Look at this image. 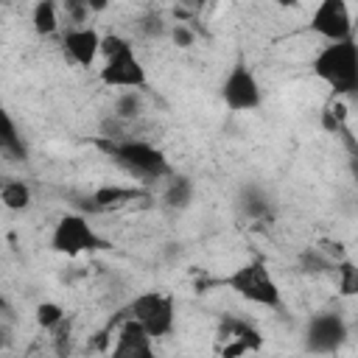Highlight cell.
<instances>
[{
  "instance_id": "1",
  "label": "cell",
  "mask_w": 358,
  "mask_h": 358,
  "mask_svg": "<svg viewBox=\"0 0 358 358\" xmlns=\"http://www.w3.org/2000/svg\"><path fill=\"white\" fill-rule=\"evenodd\" d=\"M310 73L336 95L350 98L358 90V45L355 36L324 42L310 59Z\"/></svg>"
},
{
  "instance_id": "2",
  "label": "cell",
  "mask_w": 358,
  "mask_h": 358,
  "mask_svg": "<svg viewBox=\"0 0 358 358\" xmlns=\"http://www.w3.org/2000/svg\"><path fill=\"white\" fill-rule=\"evenodd\" d=\"M215 285L232 291L235 296H241V299H246L257 308L282 310V288L274 280V274H271V268L263 257H252V260L235 266L229 274L218 277Z\"/></svg>"
},
{
  "instance_id": "3",
  "label": "cell",
  "mask_w": 358,
  "mask_h": 358,
  "mask_svg": "<svg viewBox=\"0 0 358 358\" xmlns=\"http://www.w3.org/2000/svg\"><path fill=\"white\" fill-rule=\"evenodd\" d=\"M106 157H112L117 165H123L129 173H134L140 182H162L168 173H173L168 157L151 145L148 140L143 137H123V140H106V137H98L95 140Z\"/></svg>"
},
{
  "instance_id": "4",
  "label": "cell",
  "mask_w": 358,
  "mask_h": 358,
  "mask_svg": "<svg viewBox=\"0 0 358 358\" xmlns=\"http://www.w3.org/2000/svg\"><path fill=\"white\" fill-rule=\"evenodd\" d=\"M48 243H50V252H56L62 257H81V255L103 252L112 246L106 238L98 235V229L90 224V218L84 213H64L53 224Z\"/></svg>"
},
{
  "instance_id": "5",
  "label": "cell",
  "mask_w": 358,
  "mask_h": 358,
  "mask_svg": "<svg viewBox=\"0 0 358 358\" xmlns=\"http://www.w3.org/2000/svg\"><path fill=\"white\" fill-rule=\"evenodd\" d=\"M123 313L131 316V319H137L154 336V341L173 336V327H176V302L165 291H143V294L131 296L129 305L123 308Z\"/></svg>"
},
{
  "instance_id": "6",
  "label": "cell",
  "mask_w": 358,
  "mask_h": 358,
  "mask_svg": "<svg viewBox=\"0 0 358 358\" xmlns=\"http://www.w3.org/2000/svg\"><path fill=\"white\" fill-rule=\"evenodd\" d=\"M218 95H221V103L229 112H255L263 103V87H260L255 70L243 59H238L227 70V76L221 78Z\"/></svg>"
},
{
  "instance_id": "7",
  "label": "cell",
  "mask_w": 358,
  "mask_h": 358,
  "mask_svg": "<svg viewBox=\"0 0 358 358\" xmlns=\"http://www.w3.org/2000/svg\"><path fill=\"white\" fill-rule=\"evenodd\" d=\"M98 81L109 90H145L148 73H145V64L140 62L134 45L103 56V64L98 67Z\"/></svg>"
},
{
  "instance_id": "8",
  "label": "cell",
  "mask_w": 358,
  "mask_h": 358,
  "mask_svg": "<svg viewBox=\"0 0 358 358\" xmlns=\"http://www.w3.org/2000/svg\"><path fill=\"white\" fill-rule=\"evenodd\" d=\"M310 34L322 36L324 42H338L352 36V14L347 0H319L308 20Z\"/></svg>"
},
{
  "instance_id": "9",
  "label": "cell",
  "mask_w": 358,
  "mask_h": 358,
  "mask_svg": "<svg viewBox=\"0 0 358 358\" xmlns=\"http://www.w3.org/2000/svg\"><path fill=\"white\" fill-rule=\"evenodd\" d=\"M347 322L341 313H333V310H322V313H313L308 319V327H305V347L310 352H322V355H330L336 352L344 341H347Z\"/></svg>"
},
{
  "instance_id": "10",
  "label": "cell",
  "mask_w": 358,
  "mask_h": 358,
  "mask_svg": "<svg viewBox=\"0 0 358 358\" xmlns=\"http://www.w3.org/2000/svg\"><path fill=\"white\" fill-rule=\"evenodd\" d=\"M115 324V344L109 347L112 358H154V336L131 316L120 310Z\"/></svg>"
},
{
  "instance_id": "11",
  "label": "cell",
  "mask_w": 358,
  "mask_h": 358,
  "mask_svg": "<svg viewBox=\"0 0 358 358\" xmlns=\"http://www.w3.org/2000/svg\"><path fill=\"white\" fill-rule=\"evenodd\" d=\"M62 56L70 64L81 67V70L92 67L98 62V56H101V34L92 25H73V28H67L62 34Z\"/></svg>"
},
{
  "instance_id": "12",
  "label": "cell",
  "mask_w": 358,
  "mask_h": 358,
  "mask_svg": "<svg viewBox=\"0 0 358 358\" xmlns=\"http://www.w3.org/2000/svg\"><path fill=\"white\" fill-rule=\"evenodd\" d=\"M218 341H221L218 352L224 358L257 352L263 347V336L255 330V324L246 319H238V316H224V322L218 324Z\"/></svg>"
},
{
  "instance_id": "13",
  "label": "cell",
  "mask_w": 358,
  "mask_h": 358,
  "mask_svg": "<svg viewBox=\"0 0 358 358\" xmlns=\"http://www.w3.org/2000/svg\"><path fill=\"white\" fill-rule=\"evenodd\" d=\"M145 199H151V193L143 185H101L90 193L87 207L92 213H115V210H123Z\"/></svg>"
},
{
  "instance_id": "14",
  "label": "cell",
  "mask_w": 358,
  "mask_h": 358,
  "mask_svg": "<svg viewBox=\"0 0 358 358\" xmlns=\"http://www.w3.org/2000/svg\"><path fill=\"white\" fill-rule=\"evenodd\" d=\"M162 204L171 207V210H187L190 201H193V193H196V185L190 176H179V173H168L162 179Z\"/></svg>"
},
{
  "instance_id": "15",
  "label": "cell",
  "mask_w": 358,
  "mask_h": 358,
  "mask_svg": "<svg viewBox=\"0 0 358 358\" xmlns=\"http://www.w3.org/2000/svg\"><path fill=\"white\" fill-rule=\"evenodd\" d=\"M0 154L8 159H25L28 157V145H25L14 117L3 106V101H0Z\"/></svg>"
},
{
  "instance_id": "16",
  "label": "cell",
  "mask_w": 358,
  "mask_h": 358,
  "mask_svg": "<svg viewBox=\"0 0 358 358\" xmlns=\"http://www.w3.org/2000/svg\"><path fill=\"white\" fill-rule=\"evenodd\" d=\"M62 25L59 3L56 0H36L31 8V28L36 36H53Z\"/></svg>"
},
{
  "instance_id": "17",
  "label": "cell",
  "mask_w": 358,
  "mask_h": 358,
  "mask_svg": "<svg viewBox=\"0 0 358 358\" xmlns=\"http://www.w3.org/2000/svg\"><path fill=\"white\" fill-rule=\"evenodd\" d=\"M0 204L11 213H25L34 204V190L22 179H8L0 185Z\"/></svg>"
},
{
  "instance_id": "18",
  "label": "cell",
  "mask_w": 358,
  "mask_h": 358,
  "mask_svg": "<svg viewBox=\"0 0 358 358\" xmlns=\"http://www.w3.org/2000/svg\"><path fill=\"white\" fill-rule=\"evenodd\" d=\"M145 112V90H123L117 98H115V106H112V115L120 117V120H129V123H137Z\"/></svg>"
},
{
  "instance_id": "19",
  "label": "cell",
  "mask_w": 358,
  "mask_h": 358,
  "mask_svg": "<svg viewBox=\"0 0 358 358\" xmlns=\"http://www.w3.org/2000/svg\"><path fill=\"white\" fill-rule=\"evenodd\" d=\"M64 319H67L64 305H59V302H53V299H45V302H39V305L34 308V322H36V327L45 330V333H53Z\"/></svg>"
},
{
  "instance_id": "20",
  "label": "cell",
  "mask_w": 358,
  "mask_h": 358,
  "mask_svg": "<svg viewBox=\"0 0 358 358\" xmlns=\"http://www.w3.org/2000/svg\"><path fill=\"white\" fill-rule=\"evenodd\" d=\"M347 120H350V106L344 103V98H330V103L322 109V126L330 131V134H341V129L347 126Z\"/></svg>"
},
{
  "instance_id": "21",
  "label": "cell",
  "mask_w": 358,
  "mask_h": 358,
  "mask_svg": "<svg viewBox=\"0 0 358 358\" xmlns=\"http://www.w3.org/2000/svg\"><path fill=\"white\" fill-rule=\"evenodd\" d=\"M238 207H241V213H243L249 221H266L268 213H271V201H268L260 190H255V187H249V190L241 196Z\"/></svg>"
},
{
  "instance_id": "22",
  "label": "cell",
  "mask_w": 358,
  "mask_h": 358,
  "mask_svg": "<svg viewBox=\"0 0 358 358\" xmlns=\"http://www.w3.org/2000/svg\"><path fill=\"white\" fill-rule=\"evenodd\" d=\"M333 277H336V288L341 296H355L358 294V268L350 257H341L333 266Z\"/></svg>"
},
{
  "instance_id": "23",
  "label": "cell",
  "mask_w": 358,
  "mask_h": 358,
  "mask_svg": "<svg viewBox=\"0 0 358 358\" xmlns=\"http://www.w3.org/2000/svg\"><path fill=\"white\" fill-rule=\"evenodd\" d=\"M333 260L327 257V255H322L316 246H310V249H305L302 255H299V268L305 271V274H313V277H322V274H333Z\"/></svg>"
},
{
  "instance_id": "24",
  "label": "cell",
  "mask_w": 358,
  "mask_h": 358,
  "mask_svg": "<svg viewBox=\"0 0 358 358\" xmlns=\"http://www.w3.org/2000/svg\"><path fill=\"white\" fill-rule=\"evenodd\" d=\"M168 28L171 25L165 22L162 14H145L137 20V34L143 39H162V36H168Z\"/></svg>"
},
{
  "instance_id": "25",
  "label": "cell",
  "mask_w": 358,
  "mask_h": 358,
  "mask_svg": "<svg viewBox=\"0 0 358 358\" xmlns=\"http://www.w3.org/2000/svg\"><path fill=\"white\" fill-rule=\"evenodd\" d=\"M168 39H171L176 48L187 50V48L196 45V31H193L187 22H173V25L168 28Z\"/></svg>"
},
{
  "instance_id": "26",
  "label": "cell",
  "mask_w": 358,
  "mask_h": 358,
  "mask_svg": "<svg viewBox=\"0 0 358 358\" xmlns=\"http://www.w3.org/2000/svg\"><path fill=\"white\" fill-rule=\"evenodd\" d=\"M316 249H319L322 255H327L333 263H338L341 257H347V249H344V243H341V241H333V238H322V241L316 243Z\"/></svg>"
},
{
  "instance_id": "27",
  "label": "cell",
  "mask_w": 358,
  "mask_h": 358,
  "mask_svg": "<svg viewBox=\"0 0 358 358\" xmlns=\"http://www.w3.org/2000/svg\"><path fill=\"white\" fill-rule=\"evenodd\" d=\"M81 6L87 8V14L92 11V14H103L109 6H112V0H81Z\"/></svg>"
},
{
  "instance_id": "28",
  "label": "cell",
  "mask_w": 358,
  "mask_h": 358,
  "mask_svg": "<svg viewBox=\"0 0 358 358\" xmlns=\"http://www.w3.org/2000/svg\"><path fill=\"white\" fill-rule=\"evenodd\" d=\"M0 313H11V305H8V299L0 294Z\"/></svg>"
},
{
  "instance_id": "29",
  "label": "cell",
  "mask_w": 358,
  "mask_h": 358,
  "mask_svg": "<svg viewBox=\"0 0 358 358\" xmlns=\"http://www.w3.org/2000/svg\"><path fill=\"white\" fill-rule=\"evenodd\" d=\"M280 6H296V0H280Z\"/></svg>"
}]
</instances>
